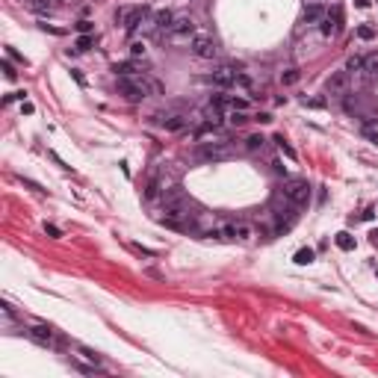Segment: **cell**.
I'll list each match as a JSON object with an SVG mask.
<instances>
[{
	"label": "cell",
	"instance_id": "obj_12",
	"mask_svg": "<svg viewBox=\"0 0 378 378\" xmlns=\"http://www.w3.org/2000/svg\"><path fill=\"white\" fill-rule=\"evenodd\" d=\"M172 21H174V15H172L168 9H157L154 18H151V24H154L157 30H166V32H168V27H172Z\"/></svg>",
	"mask_w": 378,
	"mask_h": 378
},
{
	"label": "cell",
	"instance_id": "obj_5",
	"mask_svg": "<svg viewBox=\"0 0 378 378\" xmlns=\"http://www.w3.org/2000/svg\"><path fill=\"white\" fill-rule=\"evenodd\" d=\"M145 15H148V9L145 6H124V9H118L116 12V21L118 24H124L127 32H133L142 21H145Z\"/></svg>",
	"mask_w": 378,
	"mask_h": 378
},
{
	"label": "cell",
	"instance_id": "obj_4",
	"mask_svg": "<svg viewBox=\"0 0 378 378\" xmlns=\"http://www.w3.org/2000/svg\"><path fill=\"white\" fill-rule=\"evenodd\" d=\"M189 50H192L198 60H216V54H219L216 42H213L210 36H204V32H195V36H192V42H189Z\"/></svg>",
	"mask_w": 378,
	"mask_h": 378
},
{
	"label": "cell",
	"instance_id": "obj_31",
	"mask_svg": "<svg viewBox=\"0 0 378 378\" xmlns=\"http://www.w3.org/2000/svg\"><path fill=\"white\" fill-rule=\"evenodd\" d=\"M358 36H360V38H372V36H376V30H372V27H360V30H358Z\"/></svg>",
	"mask_w": 378,
	"mask_h": 378
},
{
	"label": "cell",
	"instance_id": "obj_22",
	"mask_svg": "<svg viewBox=\"0 0 378 378\" xmlns=\"http://www.w3.org/2000/svg\"><path fill=\"white\" fill-rule=\"evenodd\" d=\"M275 142H278V148H281L286 157H290V160H296V151H292V145H290V142H284V136H275Z\"/></svg>",
	"mask_w": 378,
	"mask_h": 378
},
{
	"label": "cell",
	"instance_id": "obj_21",
	"mask_svg": "<svg viewBox=\"0 0 378 378\" xmlns=\"http://www.w3.org/2000/svg\"><path fill=\"white\" fill-rule=\"evenodd\" d=\"M263 142H266V139H263L260 133H254V136L246 139V148H248V151H260V148H263Z\"/></svg>",
	"mask_w": 378,
	"mask_h": 378
},
{
	"label": "cell",
	"instance_id": "obj_17",
	"mask_svg": "<svg viewBox=\"0 0 378 378\" xmlns=\"http://www.w3.org/2000/svg\"><path fill=\"white\" fill-rule=\"evenodd\" d=\"M292 260H296L298 266H308V263H314V248H298Z\"/></svg>",
	"mask_w": 378,
	"mask_h": 378
},
{
	"label": "cell",
	"instance_id": "obj_20",
	"mask_svg": "<svg viewBox=\"0 0 378 378\" xmlns=\"http://www.w3.org/2000/svg\"><path fill=\"white\" fill-rule=\"evenodd\" d=\"M298 80H302V74H298L296 68H290V71H284V74H281V83H284V86H296Z\"/></svg>",
	"mask_w": 378,
	"mask_h": 378
},
{
	"label": "cell",
	"instance_id": "obj_33",
	"mask_svg": "<svg viewBox=\"0 0 378 378\" xmlns=\"http://www.w3.org/2000/svg\"><path fill=\"white\" fill-rule=\"evenodd\" d=\"M272 168H275V174H284V172H286V168H284V162H281V160H275V162H272Z\"/></svg>",
	"mask_w": 378,
	"mask_h": 378
},
{
	"label": "cell",
	"instance_id": "obj_13",
	"mask_svg": "<svg viewBox=\"0 0 378 378\" xmlns=\"http://www.w3.org/2000/svg\"><path fill=\"white\" fill-rule=\"evenodd\" d=\"M254 236V228L246 222H234V242H248Z\"/></svg>",
	"mask_w": 378,
	"mask_h": 378
},
{
	"label": "cell",
	"instance_id": "obj_14",
	"mask_svg": "<svg viewBox=\"0 0 378 378\" xmlns=\"http://www.w3.org/2000/svg\"><path fill=\"white\" fill-rule=\"evenodd\" d=\"M334 242H337V248H343V252H352V248H354V236H352L348 230H340V234L334 236Z\"/></svg>",
	"mask_w": 378,
	"mask_h": 378
},
{
	"label": "cell",
	"instance_id": "obj_10",
	"mask_svg": "<svg viewBox=\"0 0 378 378\" xmlns=\"http://www.w3.org/2000/svg\"><path fill=\"white\" fill-rule=\"evenodd\" d=\"M27 334H30V340H36L38 346H50V343H54V331H50L48 325H32Z\"/></svg>",
	"mask_w": 378,
	"mask_h": 378
},
{
	"label": "cell",
	"instance_id": "obj_8",
	"mask_svg": "<svg viewBox=\"0 0 378 378\" xmlns=\"http://www.w3.org/2000/svg\"><path fill=\"white\" fill-rule=\"evenodd\" d=\"M210 83H213V86H219V89H228V86H234V83H236V71H234L230 65H219V68L210 74Z\"/></svg>",
	"mask_w": 378,
	"mask_h": 378
},
{
	"label": "cell",
	"instance_id": "obj_16",
	"mask_svg": "<svg viewBox=\"0 0 378 378\" xmlns=\"http://www.w3.org/2000/svg\"><path fill=\"white\" fill-rule=\"evenodd\" d=\"M162 127L166 130H180V127H186V118L184 116H168V118H162Z\"/></svg>",
	"mask_w": 378,
	"mask_h": 378
},
{
	"label": "cell",
	"instance_id": "obj_6",
	"mask_svg": "<svg viewBox=\"0 0 378 378\" xmlns=\"http://www.w3.org/2000/svg\"><path fill=\"white\" fill-rule=\"evenodd\" d=\"M192 36H195V21L189 18V15H180V18H174L172 21V27H168V38L172 42H192Z\"/></svg>",
	"mask_w": 378,
	"mask_h": 378
},
{
	"label": "cell",
	"instance_id": "obj_7",
	"mask_svg": "<svg viewBox=\"0 0 378 378\" xmlns=\"http://www.w3.org/2000/svg\"><path fill=\"white\" fill-rule=\"evenodd\" d=\"M198 154L204 160H224V157H230V145L228 142H204L198 148Z\"/></svg>",
	"mask_w": 378,
	"mask_h": 378
},
{
	"label": "cell",
	"instance_id": "obj_11",
	"mask_svg": "<svg viewBox=\"0 0 378 378\" xmlns=\"http://www.w3.org/2000/svg\"><path fill=\"white\" fill-rule=\"evenodd\" d=\"M325 15H328V12H325V6H322V3H310V6H304L302 21H304V24H319Z\"/></svg>",
	"mask_w": 378,
	"mask_h": 378
},
{
	"label": "cell",
	"instance_id": "obj_9",
	"mask_svg": "<svg viewBox=\"0 0 378 378\" xmlns=\"http://www.w3.org/2000/svg\"><path fill=\"white\" fill-rule=\"evenodd\" d=\"M325 89H328V94H343L348 89V71H334L325 80Z\"/></svg>",
	"mask_w": 378,
	"mask_h": 378
},
{
	"label": "cell",
	"instance_id": "obj_30",
	"mask_svg": "<svg viewBox=\"0 0 378 378\" xmlns=\"http://www.w3.org/2000/svg\"><path fill=\"white\" fill-rule=\"evenodd\" d=\"M234 86H246V89H248V86H252V80H248L246 74H236V83H234Z\"/></svg>",
	"mask_w": 378,
	"mask_h": 378
},
{
	"label": "cell",
	"instance_id": "obj_29",
	"mask_svg": "<svg viewBox=\"0 0 378 378\" xmlns=\"http://www.w3.org/2000/svg\"><path fill=\"white\" fill-rule=\"evenodd\" d=\"M27 6L36 9V12H48V6H44V3H38V0H27Z\"/></svg>",
	"mask_w": 378,
	"mask_h": 378
},
{
	"label": "cell",
	"instance_id": "obj_25",
	"mask_svg": "<svg viewBox=\"0 0 378 378\" xmlns=\"http://www.w3.org/2000/svg\"><path fill=\"white\" fill-rule=\"evenodd\" d=\"M130 56H133V60L145 56V44H142V42H133V44H130Z\"/></svg>",
	"mask_w": 378,
	"mask_h": 378
},
{
	"label": "cell",
	"instance_id": "obj_35",
	"mask_svg": "<svg viewBox=\"0 0 378 378\" xmlns=\"http://www.w3.org/2000/svg\"><path fill=\"white\" fill-rule=\"evenodd\" d=\"M372 246L378 248V230H372Z\"/></svg>",
	"mask_w": 378,
	"mask_h": 378
},
{
	"label": "cell",
	"instance_id": "obj_23",
	"mask_svg": "<svg viewBox=\"0 0 378 378\" xmlns=\"http://www.w3.org/2000/svg\"><path fill=\"white\" fill-rule=\"evenodd\" d=\"M92 44H94V38H92V36H89V32H83V36L77 38V50H89Z\"/></svg>",
	"mask_w": 378,
	"mask_h": 378
},
{
	"label": "cell",
	"instance_id": "obj_26",
	"mask_svg": "<svg viewBox=\"0 0 378 378\" xmlns=\"http://www.w3.org/2000/svg\"><path fill=\"white\" fill-rule=\"evenodd\" d=\"M230 110H248V100L246 98H230Z\"/></svg>",
	"mask_w": 378,
	"mask_h": 378
},
{
	"label": "cell",
	"instance_id": "obj_3",
	"mask_svg": "<svg viewBox=\"0 0 378 378\" xmlns=\"http://www.w3.org/2000/svg\"><path fill=\"white\" fill-rule=\"evenodd\" d=\"M281 195L286 201H292L296 207H302V204H308V198H310V186H308V180H284Z\"/></svg>",
	"mask_w": 378,
	"mask_h": 378
},
{
	"label": "cell",
	"instance_id": "obj_2",
	"mask_svg": "<svg viewBox=\"0 0 378 378\" xmlns=\"http://www.w3.org/2000/svg\"><path fill=\"white\" fill-rule=\"evenodd\" d=\"M284 198V195H281ZM272 216H275V230L278 234H284V230H290L292 228V222H296V204L292 201H286L284 198V204H272Z\"/></svg>",
	"mask_w": 378,
	"mask_h": 378
},
{
	"label": "cell",
	"instance_id": "obj_19",
	"mask_svg": "<svg viewBox=\"0 0 378 378\" xmlns=\"http://www.w3.org/2000/svg\"><path fill=\"white\" fill-rule=\"evenodd\" d=\"M112 71H116V77H133V74H136V65L133 62H122V65H116Z\"/></svg>",
	"mask_w": 378,
	"mask_h": 378
},
{
	"label": "cell",
	"instance_id": "obj_28",
	"mask_svg": "<svg viewBox=\"0 0 378 378\" xmlns=\"http://www.w3.org/2000/svg\"><path fill=\"white\" fill-rule=\"evenodd\" d=\"M0 68H3V74H6L9 80H15V74H18V71H15V68H12V65H9V62H3V65H0Z\"/></svg>",
	"mask_w": 378,
	"mask_h": 378
},
{
	"label": "cell",
	"instance_id": "obj_32",
	"mask_svg": "<svg viewBox=\"0 0 378 378\" xmlns=\"http://www.w3.org/2000/svg\"><path fill=\"white\" fill-rule=\"evenodd\" d=\"M77 30H80V32H89V30H92V21H80V24H77Z\"/></svg>",
	"mask_w": 378,
	"mask_h": 378
},
{
	"label": "cell",
	"instance_id": "obj_18",
	"mask_svg": "<svg viewBox=\"0 0 378 378\" xmlns=\"http://www.w3.org/2000/svg\"><path fill=\"white\" fill-rule=\"evenodd\" d=\"M346 71H348V74H360V71H364V56H358V54H354V56H348Z\"/></svg>",
	"mask_w": 378,
	"mask_h": 378
},
{
	"label": "cell",
	"instance_id": "obj_27",
	"mask_svg": "<svg viewBox=\"0 0 378 378\" xmlns=\"http://www.w3.org/2000/svg\"><path fill=\"white\" fill-rule=\"evenodd\" d=\"M44 234H48V236H62V230H60L56 224H48V222H44Z\"/></svg>",
	"mask_w": 378,
	"mask_h": 378
},
{
	"label": "cell",
	"instance_id": "obj_24",
	"mask_svg": "<svg viewBox=\"0 0 378 378\" xmlns=\"http://www.w3.org/2000/svg\"><path fill=\"white\" fill-rule=\"evenodd\" d=\"M246 122H248L246 110H234V112H230V124H246Z\"/></svg>",
	"mask_w": 378,
	"mask_h": 378
},
{
	"label": "cell",
	"instance_id": "obj_1",
	"mask_svg": "<svg viewBox=\"0 0 378 378\" xmlns=\"http://www.w3.org/2000/svg\"><path fill=\"white\" fill-rule=\"evenodd\" d=\"M157 80H148V77H142V74H133V77H118V94H124L130 104H139V100H145L148 94H160Z\"/></svg>",
	"mask_w": 378,
	"mask_h": 378
},
{
	"label": "cell",
	"instance_id": "obj_15",
	"mask_svg": "<svg viewBox=\"0 0 378 378\" xmlns=\"http://www.w3.org/2000/svg\"><path fill=\"white\" fill-rule=\"evenodd\" d=\"M364 74L378 77V50L376 54H370V56H364Z\"/></svg>",
	"mask_w": 378,
	"mask_h": 378
},
{
	"label": "cell",
	"instance_id": "obj_34",
	"mask_svg": "<svg viewBox=\"0 0 378 378\" xmlns=\"http://www.w3.org/2000/svg\"><path fill=\"white\" fill-rule=\"evenodd\" d=\"M366 136H370V142H376V145H378V133H372V130H370Z\"/></svg>",
	"mask_w": 378,
	"mask_h": 378
}]
</instances>
